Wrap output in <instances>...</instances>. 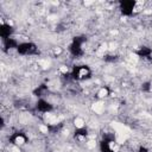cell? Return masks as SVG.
Masks as SVG:
<instances>
[{
    "label": "cell",
    "mask_w": 152,
    "mask_h": 152,
    "mask_svg": "<svg viewBox=\"0 0 152 152\" xmlns=\"http://www.w3.org/2000/svg\"><path fill=\"white\" fill-rule=\"evenodd\" d=\"M84 42H86V37L84 36H76L72 39V42H71V44L69 46V51H70V53L74 57H81V56H83L84 50H83L82 45H83Z\"/></svg>",
    "instance_id": "obj_1"
},
{
    "label": "cell",
    "mask_w": 152,
    "mask_h": 152,
    "mask_svg": "<svg viewBox=\"0 0 152 152\" xmlns=\"http://www.w3.org/2000/svg\"><path fill=\"white\" fill-rule=\"evenodd\" d=\"M91 76V70L88 65H75L71 71V77L76 81L88 80Z\"/></svg>",
    "instance_id": "obj_2"
},
{
    "label": "cell",
    "mask_w": 152,
    "mask_h": 152,
    "mask_svg": "<svg viewBox=\"0 0 152 152\" xmlns=\"http://www.w3.org/2000/svg\"><path fill=\"white\" fill-rule=\"evenodd\" d=\"M17 52L21 56H31L38 52V48L34 43L31 42H24V43H19L18 48H17Z\"/></svg>",
    "instance_id": "obj_3"
},
{
    "label": "cell",
    "mask_w": 152,
    "mask_h": 152,
    "mask_svg": "<svg viewBox=\"0 0 152 152\" xmlns=\"http://www.w3.org/2000/svg\"><path fill=\"white\" fill-rule=\"evenodd\" d=\"M135 2L134 1H129V0H125V1H120L119 2V10L124 15H132L134 13L135 10Z\"/></svg>",
    "instance_id": "obj_4"
},
{
    "label": "cell",
    "mask_w": 152,
    "mask_h": 152,
    "mask_svg": "<svg viewBox=\"0 0 152 152\" xmlns=\"http://www.w3.org/2000/svg\"><path fill=\"white\" fill-rule=\"evenodd\" d=\"M36 108L40 113H49L52 110V104L45 99H38V101L36 102Z\"/></svg>",
    "instance_id": "obj_5"
},
{
    "label": "cell",
    "mask_w": 152,
    "mask_h": 152,
    "mask_svg": "<svg viewBox=\"0 0 152 152\" xmlns=\"http://www.w3.org/2000/svg\"><path fill=\"white\" fill-rule=\"evenodd\" d=\"M13 32H14V30L10 24H5V23L1 24V26H0V37L2 38V40L7 39V38H11Z\"/></svg>",
    "instance_id": "obj_6"
},
{
    "label": "cell",
    "mask_w": 152,
    "mask_h": 152,
    "mask_svg": "<svg viewBox=\"0 0 152 152\" xmlns=\"http://www.w3.org/2000/svg\"><path fill=\"white\" fill-rule=\"evenodd\" d=\"M10 140H11V142L14 144V145H23V144L26 142L27 138H26V135H25L23 132H15V133H13V134L10 137Z\"/></svg>",
    "instance_id": "obj_7"
},
{
    "label": "cell",
    "mask_w": 152,
    "mask_h": 152,
    "mask_svg": "<svg viewBox=\"0 0 152 152\" xmlns=\"http://www.w3.org/2000/svg\"><path fill=\"white\" fill-rule=\"evenodd\" d=\"M2 44H4V48L6 49V50H11V49H15L17 50V48H18V45H19V43L14 39V38H7V39H4L2 40Z\"/></svg>",
    "instance_id": "obj_8"
},
{
    "label": "cell",
    "mask_w": 152,
    "mask_h": 152,
    "mask_svg": "<svg viewBox=\"0 0 152 152\" xmlns=\"http://www.w3.org/2000/svg\"><path fill=\"white\" fill-rule=\"evenodd\" d=\"M137 55L141 58H150L151 55H152V49L148 48V46H141V48L138 49Z\"/></svg>",
    "instance_id": "obj_9"
},
{
    "label": "cell",
    "mask_w": 152,
    "mask_h": 152,
    "mask_svg": "<svg viewBox=\"0 0 152 152\" xmlns=\"http://www.w3.org/2000/svg\"><path fill=\"white\" fill-rule=\"evenodd\" d=\"M46 90H48V87H46L45 84H42V86H38V88L34 90V94H36L37 96H43V94H44Z\"/></svg>",
    "instance_id": "obj_10"
},
{
    "label": "cell",
    "mask_w": 152,
    "mask_h": 152,
    "mask_svg": "<svg viewBox=\"0 0 152 152\" xmlns=\"http://www.w3.org/2000/svg\"><path fill=\"white\" fill-rule=\"evenodd\" d=\"M87 134H88V132L86 128H77L75 131V137H77V138H84V137H87Z\"/></svg>",
    "instance_id": "obj_11"
},
{
    "label": "cell",
    "mask_w": 152,
    "mask_h": 152,
    "mask_svg": "<svg viewBox=\"0 0 152 152\" xmlns=\"http://www.w3.org/2000/svg\"><path fill=\"white\" fill-rule=\"evenodd\" d=\"M141 89H142L144 91H150V90L152 89L151 82H145V83H142V86H141Z\"/></svg>",
    "instance_id": "obj_12"
},
{
    "label": "cell",
    "mask_w": 152,
    "mask_h": 152,
    "mask_svg": "<svg viewBox=\"0 0 152 152\" xmlns=\"http://www.w3.org/2000/svg\"><path fill=\"white\" fill-rule=\"evenodd\" d=\"M116 59H118V57L115 55H107L104 57V61H107V62H115Z\"/></svg>",
    "instance_id": "obj_13"
},
{
    "label": "cell",
    "mask_w": 152,
    "mask_h": 152,
    "mask_svg": "<svg viewBox=\"0 0 152 152\" xmlns=\"http://www.w3.org/2000/svg\"><path fill=\"white\" fill-rule=\"evenodd\" d=\"M139 152H148V150H147L146 147H142V146H141V147L139 148Z\"/></svg>",
    "instance_id": "obj_14"
}]
</instances>
